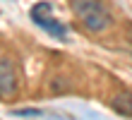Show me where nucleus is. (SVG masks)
<instances>
[{
    "mask_svg": "<svg viewBox=\"0 0 132 120\" xmlns=\"http://www.w3.org/2000/svg\"><path fill=\"white\" fill-rule=\"evenodd\" d=\"M79 22H82V27L87 29L89 34H101V31H106V29L113 27V14L103 7V10L89 14V17H84V19H79Z\"/></svg>",
    "mask_w": 132,
    "mask_h": 120,
    "instance_id": "nucleus-1",
    "label": "nucleus"
},
{
    "mask_svg": "<svg viewBox=\"0 0 132 120\" xmlns=\"http://www.w3.org/2000/svg\"><path fill=\"white\" fill-rule=\"evenodd\" d=\"M17 89V79H14V70H12V60L3 55L0 58V94L3 99H10Z\"/></svg>",
    "mask_w": 132,
    "mask_h": 120,
    "instance_id": "nucleus-2",
    "label": "nucleus"
},
{
    "mask_svg": "<svg viewBox=\"0 0 132 120\" xmlns=\"http://www.w3.org/2000/svg\"><path fill=\"white\" fill-rule=\"evenodd\" d=\"M103 0H70V10L75 12L77 19H84L89 14H94L98 10H103Z\"/></svg>",
    "mask_w": 132,
    "mask_h": 120,
    "instance_id": "nucleus-3",
    "label": "nucleus"
},
{
    "mask_svg": "<svg viewBox=\"0 0 132 120\" xmlns=\"http://www.w3.org/2000/svg\"><path fill=\"white\" fill-rule=\"evenodd\" d=\"M111 108L118 115H127L132 118V91H120L111 99Z\"/></svg>",
    "mask_w": 132,
    "mask_h": 120,
    "instance_id": "nucleus-4",
    "label": "nucleus"
},
{
    "mask_svg": "<svg viewBox=\"0 0 132 120\" xmlns=\"http://www.w3.org/2000/svg\"><path fill=\"white\" fill-rule=\"evenodd\" d=\"M38 27H41L43 31H48L51 36H55L58 41H65V38H67V29H65V24H63V22H58V19H53V17H46L43 22H38Z\"/></svg>",
    "mask_w": 132,
    "mask_h": 120,
    "instance_id": "nucleus-5",
    "label": "nucleus"
},
{
    "mask_svg": "<svg viewBox=\"0 0 132 120\" xmlns=\"http://www.w3.org/2000/svg\"><path fill=\"white\" fill-rule=\"evenodd\" d=\"M51 10H53L51 3H36L31 10H29V14H31V19L38 24V22H43L46 17H51Z\"/></svg>",
    "mask_w": 132,
    "mask_h": 120,
    "instance_id": "nucleus-6",
    "label": "nucleus"
},
{
    "mask_svg": "<svg viewBox=\"0 0 132 120\" xmlns=\"http://www.w3.org/2000/svg\"><path fill=\"white\" fill-rule=\"evenodd\" d=\"M70 89V82L65 77H53L51 79V91H55V94H60V91H67Z\"/></svg>",
    "mask_w": 132,
    "mask_h": 120,
    "instance_id": "nucleus-7",
    "label": "nucleus"
},
{
    "mask_svg": "<svg viewBox=\"0 0 132 120\" xmlns=\"http://www.w3.org/2000/svg\"><path fill=\"white\" fill-rule=\"evenodd\" d=\"M10 113H12V115H27V118L34 115V118H36V115H43V110H41V108H14V110H10Z\"/></svg>",
    "mask_w": 132,
    "mask_h": 120,
    "instance_id": "nucleus-8",
    "label": "nucleus"
}]
</instances>
